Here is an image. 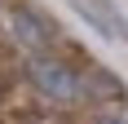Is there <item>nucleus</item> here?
<instances>
[{
	"label": "nucleus",
	"instance_id": "nucleus-6",
	"mask_svg": "<svg viewBox=\"0 0 128 124\" xmlns=\"http://www.w3.org/2000/svg\"><path fill=\"white\" fill-rule=\"evenodd\" d=\"M31 124H62V120H53V115H40V120H31Z\"/></svg>",
	"mask_w": 128,
	"mask_h": 124
},
{
	"label": "nucleus",
	"instance_id": "nucleus-2",
	"mask_svg": "<svg viewBox=\"0 0 128 124\" xmlns=\"http://www.w3.org/2000/svg\"><path fill=\"white\" fill-rule=\"evenodd\" d=\"M0 18H4V36H9V44L22 49L26 58L53 53V44L62 40V36H58V22H53L40 5H31V0H9Z\"/></svg>",
	"mask_w": 128,
	"mask_h": 124
},
{
	"label": "nucleus",
	"instance_id": "nucleus-4",
	"mask_svg": "<svg viewBox=\"0 0 128 124\" xmlns=\"http://www.w3.org/2000/svg\"><path fill=\"white\" fill-rule=\"evenodd\" d=\"M80 80H84V93H88V106H115V102L128 98V84L119 80L110 67L102 62H80Z\"/></svg>",
	"mask_w": 128,
	"mask_h": 124
},
{
	"label": "nucleus",
	"instance_id": "nucleus-7",
	"mask_svg": "<svg viewBox=\"0 0 128 124\" xmlns=\"http://www.w3.org/2000/svg\"><path fill=\"white\" fill-rule=\"evenodd\" d=\"M4 5H9V0H0V13H4Z\"/></svg>",
	"mask_w": 128,
	"mask_h": 124
},
{
	"label": "nucleus",
	"instance_id": "nucleus-1",
	"mask_svg": "<svg viewBox=\"0 0 128 124\" xmlns=\"http://www.w3.org/2000/svg\"><path fill=\"white\" fill-rule=\"evenodd\" d=\"M22 80L31 84L40 102H49L53 111H80L88 106L84 80H80V62H66L58 53H36L22 62Z\"/></svg>",
	"mask_w": 128,
	"mask_h": 124
},
{
	"label": "nucleus",
	"instance_id": "nucleus-3",
	"mask_svg": "<svg viewBox=\"0 0 128 124\" xmlns=\"http://www.w3.org/2000/svg\"><path fill=\"white\" fill-rule=\"evenodd\" d=\"M71 9L84 18V22L97 31V36H106V40H124L128 44V18L119 13V5L115 0H66Z\"/></svg>",
	"mask_w": 128,
	"mask_h": 124
},
{
	"label": "nucleus",
	"instance_id": "nucleus-5",
	"mask_svg": "<svg viewBox=\"0 0 128 124\" xmlns=\"http://www.w3.org/2000/svg\"><path fill=\"white\" fill-rule=\"evenodd\" d=\"M84 124H124V120H119L115 111H106V106H93V111H88V120H84Z\"/></svg>",
	"mask_w": 128,
	"mask_h": 124
}]
</instances>
